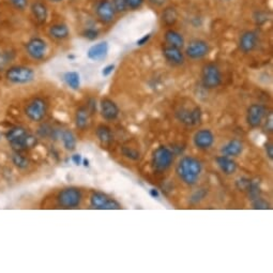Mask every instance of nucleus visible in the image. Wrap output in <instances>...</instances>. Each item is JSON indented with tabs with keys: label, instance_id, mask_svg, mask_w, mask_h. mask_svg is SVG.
<instances>
[{
	"label": "nucleus",
	"instance_id": "nucleus-36",
	"mask_svg": "<svg viewBox=\"0 0 273 273\" xmlns=\"http://www.w3.org/2000/svg\"><path fill=\"white\" fill-rule=\"evenodd\" d=\"M145 4V0H127L128 10H139Z\"/></svg>",
	"mask_w": 273,
	"mask_h": 273
},
{
	"label": "nucleus",
	"instance_id": "nucleus-2",
	"mask_svg": "<svg viewBox=\"0 0 273 273\" xmlns=\"http://www.w3.org/2000/svg\"><path fill=\"white\" fill-rule=\"evenodd\" d=\"M6 79L15 85L29 84L34 80V71L25 66H13L7 69Z\"/></svg>",
	"mask_w": 273,
	"mask_h": 273
},
{
	"label": "nucleus",
	"instance_id": "nucleus-15",
	"mask_svg": "<svg viewBox=\"0 0 273 273\" xmlns=\"http://www.w3.org/2000/svg\"><path fill=\"white\" fill-rule=\"evenodd\" d=\"M100 111L106 121H114L119 116V107L110 99H103L100 103Z\"/></svg>",
	"mask_w": 273,
	"mask_h": 273
},
{
	"label": "nucleus",
	"instance_id": "nucleus-47",
	"mask_svg": "<svg viewBox=\"0 0 273 273\" xmlns=\"http://www.w3.org/2000/svg\"><path fill=\"white\" fill-rule=\"evenodd\" d=\"M149 194H150L151 197L153 198H159L160 197V193L157 189H150V191H149Z\"/></svg>",
	"mask_w": 273,
	"mask_h": 273
},
{
	"label": "nucleus",
	"instance_id": "nucleus-3",
	"mask_svg": "<svg viewBox=\"0 0 273 273\" xmlns=\"http://www.w3.org/2000/svg\"><path fill=\"white\" fill-rule=\"evenodd\" d=\"M173 162V152L166 146L158 147L151 157V165L157 171L167 170Z\"/></svg>",
	"mask_w": 273,
	"mask_h": 273
},
{
	"label": "nucleus",
	"instance_id": "nucleus-42",
	"mask_svg": "<svg viewBox=\"0 0 273 273\" xmlns=\"http://www.w3.org/2000/svg\"><path fill=\"white\" fill-rule=\"evenodd\" d=\"M114 70H115V65H108V66H106L105 68H103V70H102V75H103L104 77L109 76L110 74L114 72Z\"/></svg>",
	"mask_w": 273,
	"mask_h": 273
},
{
	"label": "nucleus",
	"instance_id": "nucleus-20",
	"mask_svg": "<svg viewBox=\"0 0 273 273\" xmlns=\"http://www.w3.org/2000/svg\"><path fill=\"white\" fill-rule=\"evenodd\" d=\"M31 13L36 22L44 24L48 17V9L44 3L34 2L31 5Z\"/></svg>",
	"mask_w": 273,
	"mask_h": 273
},
{
	"label": "nucleus",
	"instance_id": "nucleus-8",
	"mask_svg": "<svg viewBox=\"0 0 273 273\" xmlns=\"http://www.w3.org/2000/svg\"><path fill=\"white\" fill-rule=\"evenodd\" d=\"M90 205L98 210H119L121 205L102 192H94L90 197Z\"/></svg>",
	"mask_w": 273,
	"mask_h": 273
},
{
	"label": "nucleus",
	"instance_id": "nucleus-44",
	"mask_svg": "<svg viewBox=\"0 0 273 273\" xmlns=\"http://www.w3.org/2000/svg\"><path fill=\"white\" fill-rule=\"evenodd\" d=\"M150 38H151V34H150V33L145 34L144 36H142V38H141L138 42H136V44H138L139 46H143V45L147 44V42H148L149 40H150Z\"/></svg>",
	"mask_w": 273,
	"mask_h": 273
},
{
	"label": "nucleus",
	"instance_id": "nucleus-45",
	"mask_svg": "<svg viewBox=\"0 0 273 273\" xmlns=\"http://www.w3.org/2000/svg\"><path fill=\"white\" fill-rule=\"evenodd\" d=\"M72 161H73V163L75 164V165H81L82 162H83V158L80 153H76V154H73L72 155Z\"/></svg>",
	"mask_w": 273,
	"mask_h": 273
},
{
	"label": "nucleus",
	"instance_id": "nucleus-38",
	"mask_svg": "<svg viewBox=\"0 0 273 273\" xmlns=\"http://www.w3.org/2000/svg\"><path fill=\"white\" fill-rule=\"evenodd\" d=\"M83 34H84L85 38H87L88 40H94L98 38L99 32H98V30H95L93 28H88L84 31Z\"/></svg>",
	"mask_w": 273,
	"mask_h": 273
},
{
	"label": "nucleus",
	"instance_id": "nucleus-32",
	"mask_svg": "<svg viewBox=\"0 0 273 273\" xmlns=\"http://www.w3.org/2000/svg\"><path fill=\"white\" fill-rule=\"evenodd\" d=\"M121 152L126 158L132 161H139L141 159V153L136 149H133L131 147H123Z\"/></svg>",
	"mask_w": 273,
	"mask_h": 273
},
{
	"label": "nucleus",
	"instance_id": "nucleus-50",
	"mask_svg": "<svg viewBox=\"0 0 273 273\" xmlns=\"http://www.w3.org/2000/svg\"><path fill=\"white\" fill-rule=\"evenodd\" d=\"M0 140H2V135H0Z\"/></svg>",
	"mask_w": 273,
	"mask_h": 273
},
{
	"label": "nucleus",
	"instance_id": "nucleus-13",
	"mask_svg": "<svg viewBox=\"0 0 273 273\" xmlns=\"http://www.w3.org/2000/svg\"><path fill=\"white\" fill-rule=\"evenodd\" d=\"M193 143L196 148L201 150H207L211 148L215 143V135L208 129L198 130L193 136Z\"/></svg>",
	"mask_w": 273,
	"mask_h": 273
},
{
	"label": "nucleus",
	"instance_id": "nucleus-23",
	"mask_svg": "<svg viewBox=\"0 0 273 273\" xmlns=\"http://www.w3.org/2000/svg\"><path fill=\"white\" fill-rule=\"evenodd\" d=\"M27 134V131L25 130L22 127H14L10 129L7 134H6V139L7 141L11 144L12 148H14L23 139L24 136Z\"/></svg>",
	"mask_w": 273,
	"mask_h": 273
},
{
	"label": "nucleus",
	"instance_id": "nucleus-40",
	"mask_svg": "<svg viewBox=\"0 0 273 273\" xmlns=\"http://www.w3.org/2000/svg\"><path fill=\"white\" fill-rule=\"evenodd\" d=\"M273 116H272V113H270L268 116H267V120H266V125H265V131L267 133H271L272 130H273Z\"/></svg>",
	"mask_w": 273,
	"mask_h": 273
},
{
	"label": "nucleus",
	"instance_id": "nucleus-7",
	"mask_svg": "<svg viewBox=\"0 0 273 273\" xmlns=\"http://www.w3.org/2000/svg\"><path fill=\"white\" fill-rule=\"evenodd\" d=\"M48 105L41 98H35L25 107V114L27 118L33 122H40L44 119L47 113Z\"/></svg>",
	"mask_w": 273,
	"mask_h": 273
},
{
	"label": "nucleus",
	"instance_id": "nucleus-34",
	"mask_svg": "<svg viewBox=\"0 0 273 273\" xmlns=\"http://www.w3.org/2000/svg\"><path fill=\"white\" fill-rule=\"evenodd\" d=\"M11 5L18 11L26 10L28 7V0H9Z\"/></svg>",
	"mask_w": 273,
	"mask_h": 273
},
{
	"label": "nucleus",
	"instance_id": "nucleus-48",
	"mask_svg": "<svg viewBox=\"0 0 273 273\" xmlns=\"http://www.w3.org/2000/svg\"><path fill=\"white\" fill-rule=\"evenodd\" d=\"M82 163L84 164V166H85V167H88V166H89V161L87 160V159L83 160V162H82Z\"/></svg>",
	"mask_w": 273,
	"mask_h": 273
},
{
	"label": "nucleus",
	"instance_id": "nucleus-31",
	"mask_svg": "<svg viewBox=\"0 0 273 273\" xmlns=\"http://www.w3.org/2000/svg\"><path fill=\"white\" fill-rule=\"evenodd\" d=\"M12 162H13V164L20 169L27 168L29 165V160L25 155L21 154L20 152L13 154V157H12Z\"/></svg>",
	"mask_w": 273,
	"mask_h": 273
},
{
	"label": "nucleus",
	"instance_id": "nucleus-16",
	"mask_svg": "<svg viewBox=\"0 0 273 273\" xmlns=\"http://www.w3.org/2000/svg\"><path fill=\"white\" fill-rule=\"evenodd\" d=\"M163 56L169 64L173 66H181L185 61V57L181 51V48L175 46L166 45L163 48Z\"/></svg>",
	"mask_w": 273,
	"mask_h": 273
},
{
	"label": "nucleus",
	"instance_id": "nucleus-9",
	"mask_svg": "<svg viewBox=\"0 0 273 273\" xmlns=\"http://www.w3.org/2000/svg\"><path fill=\"white\" fill-rule=\"evenodd\" d=\"M26 52L33 60H42L47 53V44L42 38L34 36L26 43Z\"/></svg>",
	"mask_w": 273,
	"mask_h": 273
},
{
	"label": "nucleus",
	"instance_id": "nucleus-27",
	"mask_svg": "<svg viewBox=\"0 0 273 273\" xmlns=\"http://www.w3.org/2000/svg\"><path fill=\"white\" fill-rule=\"evenodd\" d=\"M64 80H65V83L67 84V86L70 87L71 89H73V90L80 89L81 77H80V74L77 72H75V71L67 72L64 75Z\"/></svg>",
	"mask_w": 273,
	"mask_h": 273
},
{
	"label": "nucleus",
	"instance_id": "nucleus-4",
	"mask_svg": "<svg viewBox=\"0 0 273 273\" xmlns=\"http://www.w3.org/2000/svg\"><path fill=\"white\" fill-rule=\"evenodd\" d=\"M202 83L206 89H216L222 84V73L216 64H207L203 67Z\"/></svg>",
	"mask_w": 273,
	"mask_h": 273
},
{
	"label": "nucleus",
	"instance_id": "nucleus-19",
	"mask_svg": "<svg viewBox=\"0 0 273 273\" xmlns=\"http://www.w3.org/2000/svg\"><path fill=\"white\" fill-rule=\"evenodd\" d=\"M48 34L51 38L57 41H63L69 38L70 30L66 24H54L48 29Z\"/></svg>",
	"mask_w": 273,
	"mask_h": 273
},
{
	"label": "nucleus",
	"instance_id": "nucleus-41",
	"mask_svg": "<svg viewBox=\"0 0 273 273\" xmlns=\"http://www.w3.org/2000/svg\"><path fill=\"white\" fill-rule=\"evenodd\" d=\"M206 191L205 190H200L198 192H196L193 196H192V202L193 203H197V202H201L203 198L206 196Z\"/></svg>",
	"mask_w": 273,
	"mask_h": 273
},
{
	"label": "nucleus",
	"instance_id": "nucleus-21",
	"mask_svg": "<svg viewBox=\"0 0 273 273\" xmlns=\"http://www.w3.org/2000/svg\"><path fill=\"white\" fill-rule=\"evenodd\" d=\"M164 39H165V42L167 45L175 46V47H178L181 49L185 44L183 35L180 32H178L177 30H173V29H168L165 31Z\"/></svg>",
	"mask_w": 273,
	"mask_h": 273
},
{
	"label": "nucleus",
	"instance_id": "nucleus-5",
	"mask_svg": "<svg viewBox=\"0 0 273 273\" xmlns=\"http://www.w3.org/2000/svg\"><path fill=\"white\" fill-rule=\"evenodd\" d=\"M176 117L183 125L194 127L200 125L203 119V113L200 106H193V107H180L176 111Z\"/></svg>",
	"mask_w": 273,
	"mask_h": 273
},
{
	"label": "nucleus",
	"instance_id": "nucleus-14",
	"mask_svg": "<svg viewBox=\"0 0 273 273\" xmlns=\"http://www.w3.org/2000/svg\"><path fill=\"white\" fill-rule=\"evenodd\" d=\"M258 34L253 30H247L240 35L239 48L244 54H250L257 47Z\"/></svg>",
	"mask_w": 273,
	"mask_h": 273
},
{
	"label": "nucleus",
	"instance_id": "nucleus-12",
	"mask_svg": "<svg viewBox=\"0 0 273 273\" xmlns=\"http://www.w3.org/2000/svg\"><path fill=\"white\" fill-rule=\"evenodd\" d=\"M210 51L209 44L204 40H193L191 41L187 48H185V55L190 59L198 60L206 57Z\"/></svg>",
	"mask_w": 273,
	"mask_h": 273
},
{
	"label": "nucleus",
	"instance_id": "nucleus-29",
	"mask_svg": "<svg viewBox=\"0 0 273 273\" xmlns=\"http://www.w3.org/2000/svg\"><path fill=\"white\" fill-rule=\"evenodd\" d=\"M96 138L102 144H109L113 141V134H111L110 129L107 126L100 125L95 130Z\"/></svg>",
	"mask_w": 273,
	"mask_h": 273
},
{
	"label": "nucleus",
	"instance_id": "nucleus-24",
	"mask_svg": "<svg viewBox=\"0 0 273 273\" xmlns=\"http://www.w3.org/2000/svg\"><path fill=\"white\" fill-rule=\"evenodd\" d=\"M36 145H38V139L34 135L27 133L24 136V139L13 148V150L16 152L29 150V149L34 148Z\"/></svg>",
	"mask_w": 273,
	"mask_h": 273
},
{
	"label": "nucleus",
	"instance_id": "nucleus-10",
	"mask_svg": "<svg viewBox=\"0 0 273 273\" xmlns=\"http://www.w3.org/2000/svg\"><path fill=\"white\" fill-rule=\"evenodd\" d=\"M116 12L110 0H100L95 6V15L102 24H110L115 20Z\"/></svg>",
	"mask_w": 273,
	"mask_h": 273
},
{
	"label": "nucleus",
	"instance_id": "nucleus-26",
	"mask_svg": "<svg viewBox=\"0 0 273 273\" xmlns=\"http://www.w3.org/2000/svg\"><path fill=\"white\" fill-rule=\"evenodd\" d=\"M61 141H63L64 147L67 149L69 151H73L75 150L76 148V139H75V135L73 134V132H71L70 130H65L61 132Z\"/></svg>",
	"mask_w": 273,
	"mask_h": 273
},
{
	"label": "nucleus",
	"instance_id": "nucleus-43",
	"mask_svg": "<svg viewBox=\"0 0 273 273\" xmlns=\"http://www.w3.org/2000/svg\"><path fill=\"white\" fill-rule=\"evenodd\" d=\"M265 150H266L267 157L270 160H272L273 159V145H272V143H267L265 145Z\"/></svg>",
	"mask_w": 273,
	"mask_h": 273
},
{
	"label": "nucleus",
	"instance_id": "nucleus-37",
	"mask_svg": "<svg viewBox=\"0 0 273 273\" xmlns=\"http://www.w3.org/2000/svg\"><path fill=\"white\" fill-rule=\"evenodd\" d=\"M251 182H252V181L249 180V179H246V178H241V179H239V180L237 181V183H236V184H237V188H238L239 190L247 191V189H249V187H250Z\"/></svg>",
	"mask_w": 273,
	"mask_h": 273
},
{
	"label": "nucleus",
	"instance_id": "nucleus-11",
	"mask_svg": "<svg viewBox=\"0 0 273 273\" xmlns=\"http://www.w3.org/2000/svg\"><path fill=\"white\" fill-rule=\"evenodd\" d=\"M267 109L263 104H252L247 108L246 113V122L251 128H258L266 117Z\"/></svg>",
	"mask_w": 273,
	"mask_h": 273
},
{
	"label": "nucleus",
	"instance_id": "nucleus-46",
	"mask_svg": "<svg viewBox=\"0 0 273 273\" xmlns=\"http://www.w3.org/2000/svg\"><path fill=\"white\" fill-rule=\"evenodd\" d=\"M148 2L150 3V4H152V5H154V6H157V7H161V6H163L165 4L166 0H148Z\"/></svg>",
	"mask_w": 273,
	"mask_h": 273
},
{
	"label": "nucleus",
	"instance_id": "nucleus-17",
	"mask_svg": "<svg viewBox=\"0 0 273 273\" xmlns=\"http://www.w3.org/2000/svg\"><path fill=\"white\" fill-rule=\"evenodd\" d=\"M108 55V43L106 41L99 42L92 45L89 49L87 56L92 61H102Z\"/></svg>",
	"mask_w": 273,
	"mask_h": 273
},
{
	"label": "nucleus",
	"instance_id": "nucleus-30",
	"mask_svg": "<svg viewBox=\"0 0 273 273\" xmlns=\"http://www.w3.org/2000/svg\"><path fill=\"white\" fill-rule=\"evenodd\" d=\"M15 58V53L12 51H0V70H4Z\"/></svg>",
	"mask_w": 273,
	"mask_h": 273
},
{
	"label": "nucleus",
	"instance_id": "nucleus-39",
	"mask_svg": "<svg viewBox=\"0 0 273 273\" xmlns=\"http://www.w3.org/2000/svg\"><path fill=\"white\" fill-rule=\"evenodd\" d=\"M39 134L41 136H44V138H47L49 135H53V129L49 126L45 125L39 129Z\"/></svg>",
	"mask_w": 273,
	"mask_h": 273
},
{
	"label": "nucleus",
	"instance_id": "nucleus-22",
	"mask_svg": "<svg viewBox=\"0 0 273 273\" xmlns=\"http://www.w3.org/2000/svg\"><path fill=\"white\" fill-rule=\"evenodd\" d=\"M243 151V144L238 140H231L223 146L222 153L227 157H238Z\"/></svg>",
	"mask_w": 273,
	"mask_h": 273
},
{
	"label": "nucleus",
	"instance_id": "nucleus-1",
	"mask_svg": "<svg viewBox=\"0 0 273 273\" xmlns=\"http://www.w3.org/2000/svg\"><path fill=\"white\" fill-rule=\"evenodd\" d=\"M203 171V165L200 160L193 157H183L176 167L178 177L188 185L197 183Z\"/></svg>",
	"mask_w": 273,
	"mask_h": 273
},
{
	"label": "nucleus",
	"instance_id": "nucleus-35",
	"mask_svg": "<svg viewBox=\"0 0 273 273\" xmlns=\"http://www.w3.org/2000/svg\"><path fill=\"white\" fill-rule=\"evenodd\" d=\"M252 202H253L252 204H253V208L254 209H259V210H267V209H269V204L265 200H263L262 197H258V198H256V200H254Z\"/></svg>",
	"mask_w": 273,
	"mask_h": 273
},
{
	"label": "nucleus",
	"instance_id": "nucleus-49",
	"mask_svg": "<svg viewBox=\"0 0 273 273\" xmlns=\"http://www.w3.org/2000/svg\"><path fill=\"white\" fill-rule=\"evenodd\" d=\"M49 2H52V3H55V4H58V3H61V2H64V0H49Z\"/></svg>",
	"mask_w": 273,
	"mask_h": 273
},
{
	"label": "nucleus",
	"instance_id": "nucleus-33",
	"mask_svg": "<svg viewBox=\"0 0 273 273\" xmlns=\"http://www.w3.org/2000/svg\"><path fill=\"white\" fill-rule=\"evenodd\" d=\"M111 5H113L116 13H125L128 11L127 0H111Z\"/></svg>",
	"mask_w": 273,
	"mask_h": 273
},
{
	"label": "nucleus",
	"instance_id": "nucleus-28",
	"mask_svg": "<svg viewBox=\"0 0 273 273\" xmlns=\"http://www.w3.org/2000/svg\"><path fill=\"white\" fill-rule=\"evenodd\" d=\"M161 18H162L163 23L166 25V26H172L178 20L177 10L172 7L165 8L164 11L162 12V16H161Z\"/></svg>",
	"mask_w": 273,
	"mask_h": 273
},
{
	"label": "nucleus",
	"instance_id": "nucleus-18",
	"mask_svg": "<svg viewBox=\"0 0 273 273\" xmlns=\"http://www.w3.org/2000/svg\"><path fill=\"white\" fill-rule=\"evenodd\" d=\"M216 162L219 166V168L221 169V171L223 173H225V175L227 176H230V175H233V173L237 171V163L235 162V161L230 158V157H227V155H220L216 159Z\"/></svg>",
	"mask_w": 273,
	"mask_h": 273
},
{
	"label": "nucleus",
	"instance_id": "nucleus-25",
	"mask_svg": "<svg viewBox=\"0 0 273 273\" xmlns=\"http://www.w3.org/2000/svg\"><path fill=\"white\" fill-rule=\"evenodd\" d=\"M89 109L87 107H80L75 114V125L77 129L85 130L89 123Z\"/></svg>",
	"mask_w": 273,
	"mask_h": 273
},
{
	"label": "nucleus",
	"instance_id": "nucleus-6",
	"mask_svg": "<svg viewBox=\"0 0 273 273\" xmlns=\"http://www.w3.org/2000/svg\"><path fill=\"white\" fill-rule=\"evenodd\" d=\"M57 200L61 207L66 209H73L77 208L81 205L83 194L81 190L76 188H67L59 192Z\"/></svg>",
	"mask_w": 273,
	"mask_h": 273
}]
</instances>
